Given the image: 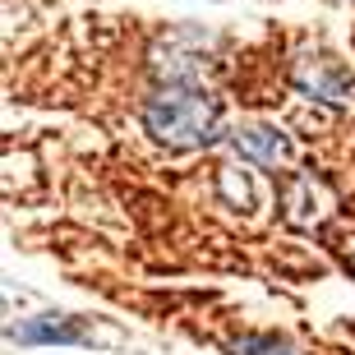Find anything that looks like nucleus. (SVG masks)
I'll list each match as a JSON object with an SVG mask.
<instances>
[{
	"instance_id": "f257e3e1",
	"label": "nucleus",
	"mask_w": 355,
	"mask_h": 355,
	"mask_svg": "<svg viewBox=\"0 0 355 355\" xmlns=\"http://www.w3.org/2000/svg\"><path fill=\"white\" fill-rule=\"evenodd\" d=\"M139 120H144L148 139L162 144L166 153L217 148L231 134L226 130V116H222V102L203 83H162L157 92H148Z\"/></svg>"
},
{
	"instance_id": "7ed1b4c3",
	"label": "nucleus",
	"mask_w": 355,
	"mask_h": 355,
	"mask_svg": "<svg viewBox=\"0 0 355 355\" xmlns=\"http://www.w3.org/2000/svg\"><path fill=\"white\" fill-rule=\"evenodd\" d=\"M291 83L309 102L337 106V111H351L355 106V74L328 51H304L300 60H291Z\"/></svg>"
},
{
	"instance_id": "6e6552de",
	"label": "nucleus",
	"mask_w": 355,
	"mask_h": 355,
	"mask_svg": "<svg viewBox=\"0 0 355 355\" xmlns=\"http://www.w3.org/2000/svg\"><path fill=\"white\" fill-rule=\"evenodd\" d=\"M332 254H337V259H342V268L355 277V236H342L337 245H332Z\"/></svg>"
},
{
	"instance_id": "39448f33",
	"label": "nucleus",
	"mask_w": 355,
	"mask_h": 355,
	"mask_svg": "<svg viewBox=\"0 0 355 355\" xmlns=\"http://www.w3.org/2000/svg\"><path fill=\"white\" fill-rule=\"evenodd\" d=\"M14 337L19 342H79V328L65 314H42L33 323H24V328H14Z\"/></svg>"
},
{
	"instance_id": "0eeeda50",
	"label": "nucleus",
	"mask_w": 355,
	"mask_h": 355,
	"mask_svg": "<svg viewBox=\"0 0 355 355\" xmlns=\"http://www.w3.org/2000/svg\"><path fill=\"white\" fill-rule=\"evenodd\" d=\"M217 189H222L226 203H236V208H245V212L259 208V194H254L250 175L240 171V166H222V171H217Z\"/></svg>"
},
{
	"instance_id": "f03ea898",
	"label": "nucleus",
	"mask_w": 355,
	"mask_h": 355,
	"mask_svg": "<svg viewBox=\"0 0 355 355\" xmlns=\"http://www.w3.org/2000/svg\"><path fill=\"white\" fill-rule=\"evenodd\" d=\"M277 217L291 231H323L337 217V194L314 171H286V180L277 184Z\"/></svg>"
},
{
	"instance_id": "20e7f679",
	"label": "nucleus",
	"mask_w": 355,
	"mask_h": 355,
	"mask_svg": "<svg viewBox=\"0 0 355 355\" xmlns=\"http://www.w3.org/2000/svg\"><path fill=\"white\" fill-rule=\"evenodd\" d=\"M226 144L236 153L240 162H250V166H263V171H282L295 162V144H291V134L272 120H240L231 125L226 134Z\"/></svg>"
},
{
	"instance_id": "423d86ee",
	"label": "nucleus",
	"mask_w": 355,
	"mask_h": 355,
	"mask_svg": "<svg viewBox=\"0 0 355 355\" xmlns=\"http://www.w3.org/2000/svg\"><path fill=\"white\" fill-rule=\"evenodd\" d=\"M226 355H295V346L277 332H245L236 342H226Z\"/></svg>"
}]
</instances>
